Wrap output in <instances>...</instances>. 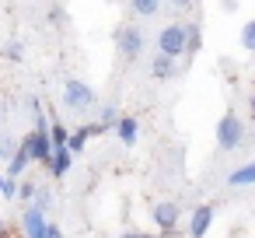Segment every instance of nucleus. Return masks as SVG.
I'll return each mask as SVG.
<instances>
[{
  "label": "nucleus",
  "mask_w": 255,
  "mask_h": 238,
  "mask_svg": "<svg viewBox=\"0 0 255 238\" xmlns=\"http://www.w3.org/2000/svg\"><path fill=\"white\" fill-rule=\"evenodd\" d=\"M70 165H74V154H70L67 147H56V151H53V161H49V172H53V175H67Z\"/></svg>",
  "instance_id": "ddd939ff"
},
{
  "label": "nucleus",
  "mask_w": 255,
  "mask_h": 238,
  "mask_svg": "<svg viewBox=\"0 0 255 238\" xmlns=\"http://www.w3.org/2000/svg\"><path fill=\"white\" fill-rule=\"evenodd\" d=\"M4 186H7V175H0V193H4Z\"/></svg>",
  "instance_id": "c85d7f7f"
},
{
  "label": "nucleus",
  "mask_w": 255,
  "mask_h": 238,
  "mask_svg": "<svg viewBox=\"0 0 255 238\" xmlns=\"http://www.w3.org/2000/svg\"><path fill=\"white\" fill-rule=\"evenodd\" d=\"M227 186H255V158L227 175Z\"/></svg>",
  "instance_id": "f8f14e48"
},
{
  "label": "nucleus",
  "mask_w": 255,
  "mask_h": 238,
  "mask_svg": "<svg viewBox=\"0 0 255 238\" xmlns=\"http://www.w3.org/2000/svg\"><path fill=\"white\" fill-rule=\"evenodd\" d=\"M168 4H171L175 11H185V7H192V0H168Z\"/></svg>",
  "instance_id": "393cba45"
},
{
  "label": "nucleus",
  "mask_w": 255,
  "mask_h": 238,
  "mask_svg": "<svg viewBox=\"0 0 255 238\" xmlns=\"http://www.w3.org/2000/svg\"><path fill=\"white\" fill-rule=\"evenodd\" d=\"M0 238H7V235H4V231H0Z\"/></svg>",
  "instance_id": "c756f323"
},
{
  "label": "nucleus",
  "mask_w": 255,
  "mask_h": 238,
  "mask_svg": "<svg viewBox=\"0 0 255 238\" xmlns=\"http://www.w3.org/2000/svg\"><path fill=\"white\" fill-rule=\"evenodd\" d=\"M248 109H252V116H255V91H252V98H248Z\"/></svg>",
  "instance_id": "cd10ccee"
},
{
  "label": "nucleus",
  "mask_w": 255,
  "mask_h": 238,
  "mask_svg": "<svg viewBox=\"0 0 255 238\" xmlns=\"http://www.w3.org/2000/svg\"><path fill=\"white\" fill-rule=\"evenodd\" d=\"M119 238H157V235H147V231H126V235H119Z\"/></svg>",
  "instance_id": "a878e982"
},
{
  "label": "nucleus",
  "mask_w": 255,
  "mask_h": 238,
  "mask_svg": "<svg viewBox=\"0 0 255 238\" xmlns=\"http://www.w3.org/2000/svg\"><path fill=\"white\" fill-rule=\"evenodd\" d=\"M245 144V123L238 112H224L217 123V147L220 151H238Z\"/></svg>",
  "instance_id": "f03ea898"
},
{
  "label": "nucleus",
  "mask_w": 255,
  "mask_h": 238,
  "mask_svg": "<svg viewBox=\"0 0 255 238\" xmlns=\"http://www.w3.org/2000/svg\"><path fill=\"white\" fill-rule=\"evenodd\" d=\"M18 147H21V144H18L11 133H4V130H0V161H11V158L18 154Z\"/></svg>",
  "instance_id": "dca6fc26"
},
{
  "label": "nucleus",
  "mask_w": 255,
  "mask_h": 238,
  "mask_svg": "<svg viewBox=\"0 0 255 238\" xmlns=\"http://www.w3.org/2000/svg\"><path fill=\"white\" fill-rule=\"evenodd\" d=\"M49 137H53V147H67V144H70V130H67L63 123H56V119H53V126H49Z\"/></svg>",
  "instance_id": "aec40b11"
},
{
  "label": "nucleus",
  "mask_w": 255,
  "mask_h": 238,
  "mask_svg": "<svg viewBox=\"0 0 255 238\" xmlns=\"http://www.w3.org/2000/svg\"><path fill=\"white\" fill-rule=\"evenodd\" d=\"M129 7H133V14H140V18H154L157 7H161V0H129Z\"/></svg>",
  "instance_id": "f3484780"
},
{
  "label": "nucleus",
  "mask_w": 255,
  "mask_h": 238,
  "mask_svg": "<svg viewBox=\"0 0 255 238\" xmlns=\"http://www.w3.org/2000/svg\"><path fill=\"white\" fill-rule=\"evenodd\" d=\"M32 165V154L25 151V147H18V154L7 161V179H21V172Z\"/></svg>",
  "instance_id": "4468645a"
},
{
  "label": "nucleus",
  "mask_w": 255,
  "mask_h": 238,
  "mask_svg": "<svg viewBox=\"0 0 255 238\" xmlns=\"http://www.w3.org/2000/svg\"><path fill=\"white\" fill-rule=\"evenodd\" d=\"M21 147L32 154V161H53V137H49V130H32V133H25L21 137Z\"/></svg>",
  "instance_id": "423d86ee"
},
{
  "label": "nucleus",
  "mask_w": 255,
  "mask_h": 238,
  "mask_svg": "<svg viewBox=\"0 0 255 238\" xmlns=\"http://www.w3.org/2000/svg\"><path fill=\"white\" fill-rule=\"evenodd\" d=\"M4 60H11V63H21V60H25V42H21V39H11V42H4Z\"/></svg>",
  "instance_id": "a211bd4d"
},
{
  "label": "nucleus",
  "mask_w": 255,
  "mask_h": 238,
  "mask_svg": "<svg viewBox=\"0 0 255 238\" xmlns=\"http://www.w3.org/2000/svg\"><path fill=\"white\" fill-rule=\"evenodd\" d=\"M32 207H35V210H42V214H49V210H53V193H49V189H39Z\"/></svg>",
  "instance_id": "412c9836"
},
{
  "label": "nucleus",
  "mask_w": 255,
  "mask_h": 238,
  "mask_svg": "<svg viewBox=\"0 0 255 238\" xmlns=\"http://www.w3.org/2000/svg\"><path fill=\"white\" fill-rule=\"evenodd\" d=\"M18 193H21V200H35V193H39V186H35V182H28V179H21V186H18Z\"/></svg>",
  "instance_id": "5701e85b"
},
{
  "label": "nucleus",
  "mask_w": 255,
  "mask_h": 238,
  "mask_svg": "<svg viewBox=\"0 0 255 238\" xmlns=\"http://www.w3.org/2000/svg\"><path fill=\"white\" fill-rule=\"evenodd\" d=\"M150 221H154V228L161 235H175L178 231V221H182V207L171 203V200H161V203L150 207Z\"/></svg>",
  "instance_id": "7ed1b4c3"
},
{
  "label": "nucleus",
  "mask_w": 255,
  "mask_h": 238,
  "mask_svg": "<svg viewBox=\"0 0 255 238\" xmlns=\"http://www.w3.org/2000/svg\"><path fill=\"white\" fill-rule=\"evenodd\" d=\"M241 49L245 53H255V18H248L241 25Z\"/></svg>",
  "instance_id": "6ab92c4d"
},
{
  "label": "nucleus",
  "mask_w": 255,
  "mask_h": 238,
  "mask_svg": "<svg viewBox=\"0 0 255 238\" xmlns=\"http://www.w3.org/2000/svg\"><path fill=\"white\" fill-rule=\"evenodd\" d=\"M21 228H25V235H28V238H42V231L49 228V221H46V214H42V210L28 207V210L21 214Z\"/></svg>",
  "instance_id": "1a4fd4ad"
},
{
  "label": "nucleus",
  "mask_w": 255,
  "mask_h": 238,
  "mask_svg": "<svg viewBox=\"0 0 255 238\" xmlns=\"http://www.w3.org/2000/svg\"><path fill=\"white\" fill-rule=\"evenodd\" d=\"M116 133H119V144H123V147H133V144L140 140V123H136L133 116H123L119 126H116Z\"/></svg>",
  "instance_id": "9d476101"
},
{
  "label": "nucleus",
  "mask_w": 255,
  "mask_h": 238,
  "mask_svg": "<svg viewBox=\"0 0 255 238\" xmlns=\"http://www.w3.org/2000/svg\"><path fill=\"white\" fill-rule=\"evenodd\" d=\"M42 238H63V231H60V228H56V224H53V221H49V228H46V231H42Z\"/></svg>",
  "instance_id": "b1692460"
},
{
  "label": "nucleus",
  "mask_w": 255,
  "mask_h": 238,
  "mask_svg": "<svg viewBox=\"0 0 255 238\" xmlns=\"http://www.w3.org/2000/svg\"><path fill=\"white\" fill-rule=\"evenodd\" d=\"M116 49L123 60H136L143 53V32L136 25H119L116 28Z\"/></svg>",
  "instance_id": "20e7f679"
},
{
  "label": "nucleus",
  "mask_w": 255,
  "mask_h": 238,
  "mask_svg": "<svg viewBox=\"0 0 255 238\" xmlns=\"http://www.w3.org/2000/svg\"><path fill=\"white\" fill-rule=\"evenodd\" d=\"M119 119H123V116H119L112 105H105V109H102V126H105V130H116V126H119Z\"/></svg>",
  "instance_id": "4be33fe9"
},
{
  "label": "nucleus",
  "mask_w": 255,
  "mask_h": 238,
  "mask_svg": "<svg viewBox=\"0 0 255 238\" xmlns=\"http://www.w3.org/2000/svg\"><path fill=\"white\" fill-rule=\"evenodd\" d=\"M199 46H203V32H199V25H185V53L192 56V53H199Z\"/></svg>",
  "instance_id": "2eb2a0df"
},
{
  "label": "nucleus",
  "mask_w": 255,
  "mask_h": 238,
  "mask_svg": "<svg viewBox=\"0 0 255 238\" xmlns=\"http://www.w3.org/2000/svg\"><path fill=\"white\" fill-rule=\"evenodd\" d=\"M150 74H154V81H171V77L178 74V67H175V60H171V56L157 53V56H154V63H150Z\"/></svg>",
  "instance_id": "9b49d317"
},
{
  "label": "nucleus",
  "mask_w": 255,
  "mask_h": 238,
  "mask_svg": "<svg viewBox=\"0 0 255 238\" xmlns=\"http://www.w3.org/2000/svg\"><path fill=\"white\" fill-rule=\"evenodd\" d=\"M98 133H105V126H102V123H95V126H77V130H70V144H67V151H70V154H81V151H84V144H88L91 137H98Z\"/></svg>",
  "instance_id": "6e6552de"
},
{
  "label": "nucleus",
  "mask_w": 255,
  "mask_h": 238,
  "mask_svg": "<svg viewBox=\"0 0 255 238\" xmlns=\"http://www.w3.org/2000/svg\"><path fill=\"white\" fill-rule=\"evenodd\" d=\"M238 7V0H224V11H234Z\"/></svg>",
  "instance_id": "bb28decb"
},
{
  "label": "nucleus",
  "mask_w": 255,
  "mask_h": 238,
  "mask_svg": "<svg viewBox=\"0 0 255 238\" xmlns=\"http://www.w3.org/2000/svg\"><path fill=\"white\" fill-rule=\"evenodd\" d=\"M213 217H217L213 203H199V207H196V210L189 214V238H203V235L210 231Z\"/></svg>",
  "instance_id": "0eeeda50"
},
{
  "label": "nucleus",
  "mask_w": 255,
  "mask_h": 238,
  "mask_svg": "<svg viewBox=\"0 0 255 238\" xmlns=\"http://www.w3.org/2000/svg\"><path fill=\"white\" fill-rule=\"evenodd\" d=\"M95 102H98V95H95V88H91L88 81L70 77V81L63 84V105H67L70 112H88V109H95Z\"/></svg>",
  "instance_id": "f257e3e1"
},
{
  "label": "nucleus",
  "mask_w": 255,
  "mask_h": 238,
  "mask_svg": "<svg viewBox=\"0 0 255 238\" xmlns=\"http://www.w3.org/2000/svg\"><path fill=\"white\" fill-rule=\"evenodd\" d=\"M157 53H164V56H171V60H178L182 53H185V25H164L161 32H157Z\"/></svg>",
  "instance_id": "39448f33"
}]
</instances>
